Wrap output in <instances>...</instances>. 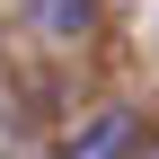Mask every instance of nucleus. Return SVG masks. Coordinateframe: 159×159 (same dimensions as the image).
<instances>
[{
    "instance_id": "obj_1",
    "label": "nucleus",
    "mask_w": 159,
    "mask_h": 159,
    "mask_svg": "<svg viewBox=\"0 0 159 159\" xmlns=\"http://www.w3.org/2000/svg\"><path fill=\"white\" fill-rule=\"evenodd\" d=\"M62 159H142V115H133V106H97L89 124L62 142Z\"/></svg>"
},
{
    "instance_id": "obj_2",
    "label": "nucleus",
    "mask_w": 159,
    "mask_h": 159,
    "mask_svg": "<svg viewBox=\"0 0 159 159\" xmlns=\"http://www.w3.org/2000/svg\"><path fill=\"white\" fill-rule=\"evenodd\" d=\"M27 9H35V27H44L53 44H71V35L97 27V0H27Z\"/></svg>"
},
{
    "instance_id": "obj_3",
    "label": "nucleus",
    "mask_w": 159,
    "mask_h": 159,
    "mask_svg": "<svg viewBox=\"0 0 159 159\" xmlns=\"http://www.w3.org/2000/svg\"><path fill=\"white\" fill-rule=\"evenodd\" d=\"M18 159H27V150H18Z\"/></svg>"
},
{
    "instance_id": "obj_4",
    "label": "nucleus",
    "mask_w": 159,
    "mask_h": 159,
    "mask_svg": "<svg viewBox=\"0 0 159 159\" xmlns=\"http://www.w3.org/2000/svg\"><path fill=\"white\" fill-rule=\"evenodd\" d=\"M150 159H159V150H150Z\"/></svg>"
}]
</instances>
